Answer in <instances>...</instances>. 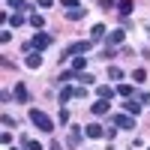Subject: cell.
Wrapping results in <instances>:
<instances>
[{"label":"cell","instance_id":"obj_27","mask_svg":"<svg viewBox=\"0 0 150 150\" xmlns=\"http://www.w3.org/2000/svg\"><path fill=\"white\" fill-rule=\"evenodd\" d=\"M141 102H144V105H150V93H144V96H141Z\"/></svg>","mask_w":150,"mask_h":150},{"label":"cell","instance_id":"obj_2","mask_svg":"<svg viewBox=\"0 0 150 150\" xmlns=\"http://www.w3.org/2000/svg\"><path fill=\"white\" fill-rule=\"evenodd\" d=\"M51 45V33H36L30 42H24V51H45Z\"/></svg>","mask_w":150,"mask_h":150},{"label":"cell","instance_id":"obj_25","mask_svg":"<svg viewBox=\"0 0 150 150\" xmlns=\"http://www.w3.org/2000/svg\"><path fill=\"white\" fill-rule=\"evenodd\" d=\"M9 21H12V27H21V24H24V15H12Z\"/></svg>","mask_w":150,"mask_h":150},{"label":"cell","instance_id":"obj_6","mask_svg":"<svg viewBox=\"0 0 150 150\" xmlns=\"http://www.w3.org/2000/svg\"><path fill=\"white\" fill-rule=\"evenodd\" d=\"M99 39H108L105 24H93V27H90V42H99Z\"/></svg>","mask_w":150,"mask_h":150},{"label":"cell","instance_id":"obj_8","mask_svg":"<svg viewBox=\"0 0 150 150\" xmlns=\"http://www.w3.org/2000/svg\"><path fill=\"white\" fill-rule=\"evenodd\" d=\"M6 6H9V9H18V12H30V9H33L27 0H6Z\"/></svg>","mask_w":150,"mask_h":150},{"label":"cell","instance_id":"obj_24","mask_svg":"<svg viewBox=\"0 0 150 150\" xmlns=\"http://www.w3.org/2000/svg\"><path fill=\"white\" fill-rule=\"evenodd\" d=\"M36 6H39V9H51L54 0H36Z\"/></svg>","mask_w":150,"mask_h":150},{"label":"cell","instance_id":"obj_21","mask_svg":"<svg viewBox=\"0 0 150 150\" xmlns=\"http://www.w3.org/2000/svg\"><path fill=\"white\" fill-rule=\"evenodd\" d=\"M117 93H120L123 99H129V96H132V87H129V84H117Z\"/></svg>","mask_w":150,"mask_h":150},{"label":"cell","instance_id":"obj_16","mask_svg":"<svg viewBox=\"0 0 150 150\" xmlns=\"http://www.w3.org/2000/svg\"><path fill=\"white\" fill-rule=\"evenodd\" d=\"M66 18H69V21H78V18H84V6H78V9H69V12H66Z\"/></svg>","mask_w":150,"mask_h":150},{"label":"cell","instance_id":"obj_12","mask_svg":"<svg viewBox=\"0 0 150 150\" xmlns=\"http://www.w3.org/2000/svg\"><path fill=\"white\" fill-rule=\"evenodd\" d=\"M90 111H93L96 117H99V114H108V99H99V102H93Z\"/></svg>","mask_w":150,"mask_h":150},{"label":"cell","instance_id":"obj_20","mask_svg":"<svg viewBox=\"0 0 150 150\" xmlns=\"http://www.w3.org/2000/svg\"><path fill=\"white\" fill-rule=\"evenodd\" d=\"M132 81H135V84H144V81H147V72H144V69H135V72H132Z\"/></svg>","mask_w":150,"mask_h":150},{"label":"cell","instance_id":"obj_22","mask_svg":"<svg viewBox=\"0 0 150 150\" xmlns=\"http://www.w3.org/2000/svg\"><path fill=\"white\" fill-rule=\"evenodd\" d=\"M27 21H30V27H42V24H45V21H42V15H36V12H33Z\"/></svg>","mask_w":150,"mask_h":150},{"label":"cell","instance_id":"obj_1","mask_svg":"<svg viewBox=\"0 0 150 150\" xmlns=\"http://www.w3.org/2000/svg\"><path fill=\"white\" fill-rule=\"evenodd\" d=\"M30 123L39 132H54V120L45 114V111H39V108H30Z\"/></svg>","mask_w":150,"mask_h":150},{"label":"cell","instance_id":"obj_9","mask_svg":"<svg viewBox=\"0 0 150 150\" xmlns=\"http://www.w3.org/2000/svg\"><path fill=\"white\" fill-rule=\"evenodd\" d=\"M81 138H84V132H81L78 126H72V129H69V147H78Z\"/></svg>","mask_w":150,"mask_h":150},{"label":"cell","instance_id":"obj_17","mask_svg":"<svg viewBox=\"0 0 150 150\" xmlns=\"http://www.w3.org/2000/svg\"><path fill=\"white\" fill-rule=\"evenodd\" d=\"M84 66H87L84 57H72V72H84Z\"/></svg>","mask_w":150,"mask_h":150},{"label":"cell","instance_id":"obj_13","mask_svg":"<svg viewBox=\"0 0 150 150\" xmlns=\"http://www.w3.org/2000/svg\"><path fill=\"white\" fill-rule=\"evenodd\" d=\"M75 90H78V87H69V84H66V87H63V90H60V105H66V102H69V99L75 96Z\"/></svg>","mask_w":150,"mask_h":150},{"label":"cell","instance_id":"obj_18","mask_svg":"<svg viewBox=\"0 0 150 150\" xmlns=\"http://www.w3.org/2000/svg\"><path fill=\"white\" fill-rule=\"evenodd\" d=\"M117 9H120V15H129V12H132V0H120Z\"/></svg>","mask_w":150,"mask_h":150},{"label":"cell","instance_id":"obj_23","mask_svg":"<svg viewBox=\"0 0 150 150\" xmlns=\"http://www.w3.org/2000/svg\"><path fill=\"white\" fill-rule=\"evenodd\" d=\"M78 81H81V84H93L96 78H93V75H90V72H78Z\"/></svg>","mask_w":150,"mask_h":150},{"label":"cell","instance_id":"obj_26","mask_svg":"<svg viewBox=\"0 0 150 150\" xmlns=\"http://www.w3.org/2000/svg\"><path fill=\"white\" fill-rule=\"evenodd\" d=\"M27 150H42V144L39 141H27Z\"/></svg>","mask_w":150,"mask_h":150},{"label":"cell","instance_id":"obj_5","mask_svg":"<svg viewBox=\"0 0 150 150\" xmlns=\"http://www.w3.org/2000/svg\"><path fill=\"white\" fill-rule=\"evenodd\" d=\"M24 66H27V69H39L42 66V54L39 51H30L27 57H24Z\"/></svg>","mask_w":150,"mask_h":150},{"label":"cell","instance_id":"obj_3","mask_svg":"<svg viewBox=\"0 0 150 150\" xmlns=\"http://www.w3.org/2000/svg\"><path fill=\"white\" fill-rule=\"evenodd\" d=\"M90 48H93L90 39H84V42H72V45L66 48V54H63V57H72V54H75V57H81L84 51H90Z\"/></svg>","mask_w":150,"mask_h":150},{"label":"cell","instance_id":"obj_10","mask_svg":"<svg viewBox=\"0 0 150 150\" xmlns=\"http://www.w3.org/2000/svg\"><path fill=\"white\" fill-rule=\"evenodd\" d=\"M123 39H126V30H111L108 33V45H120Z\"/></svg>","mask_w":150,"mask_h":150},{"label":"cell","instance_id":"obj_11","mask_svg":"<svg viewBox=\"0 0 150 150\" xmlns=\"http://www.w3.org/2000/svg\"><path fill=\"white\" fill-rule=\"evenodd\" d=\"M123 111H126V114H138V111H141V102H135V99H126V102H123Z\"/></svg>","mask_w":150,"mask_h":150},{"label":"cell","instance_id":"obj_4","mask_svg":"<svg viewBox=\"0 0 150 150\" xmlns=\"http://www.w3.org/2000/svg\"><path fill=\"white\" fill-rule=\"evenodd\" d=\"M114 126L129 132V129H135V117H132V114H117V117H114Z\"/></svg>","mask_w":150,"mask_h":150},{"label":"cell","instance_id":"obj_7","mask_svg":"<svg viewBox=\"0 0 150 150\" xmlns=\"http://www.w3.org/2000/svg\"><path fill=\"white\" fill-rule=\"evenodd\" d=\"M84 135H87V138H102V135H105V129L99 126V123H90V126L84 129Z\"/></svg>","mask_w":150,"mask_h":150},{"label":"cell","instance_id":"obj_14","mask_svg":"<svg viewBox=\"0 0 150 150\" xmlns=\"http://www.w3.org/2000/svg\"><path fill=\"white\" fill-rule=\"evenodd\" d=\"M12 93H15L18 102H27V99H30V93H27V87H24V84H15V90H12Z\"/></svg>","mask_w":150,"mask_h":150},{"label":"cell","instance_id":"obj_15","mask_svg":"<svg viewBox=\"0 0 150 150\" xmlns=\"http://www.w3.org/2000/svg\"><path fill=\"white\" fill-rule=\"evenodd\" d=\"M96 96H99V99H111V96H114V90H111L108 84H99V87H96Z\"/></svg>","mask_w":150,"mask_h":150},{"label":"cell","instance_id":"obj_28","mask_svg":"<svg viewBox=\"0 0 150 150\" xmlns=\"http://www.w3.org/2000/svg\"><path fill=\"white\" fill-rule=\"evenodd\" d=\"M51 150H63V147H60V144H51Z\"/></svg>","mask_w":150,"mask_h":150},{"label":"cell","instance_id":"obj_19","mask_svg":"<svg viewBox=\"0 0 150 150\" xmlns=\"http://www.w3.org/2000/svg\"><path fill=\"white\" fill-rule=\"evenodd\" d=\"M108 78H111V81H120V78H123V69H117V66H108Z\"/></svg>","mask_w":150,"mask_h":150}]
</instances>
